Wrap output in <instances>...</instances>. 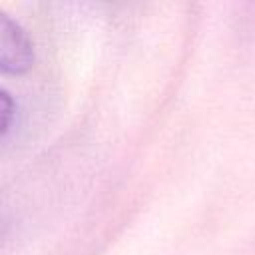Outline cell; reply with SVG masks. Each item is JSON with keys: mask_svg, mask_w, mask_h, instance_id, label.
<instances>
[{"mask_svg": "<svg viewBox=\"0 0 255 255\" xmlns=\"http://www.w3.org/2000/svg\"><path fill=\"white\" fill-rule=\"evenodd\" d=\"M14 102L6 90L0 92V135L6 137L8 131L12 129V118H14Z\"/></svg>", "mask_w": 255, "mask_h": 255, "instance_id": "2", "label": "cell"}, {"mask_svg": "<svg viewBox=\"0 0 255 255\" xmlns=\"http://www.w3.org/2000/svg\"><path fill=\"white\" fill-rule=\"evenodd\" d=\"M34 62V50L26 32L0 12V68L4 72L20 74Z\"/></svg>", "mask_w": 255, "mask_h": 255, "instance_id": "1", "label": "cell"}]
</instances>
